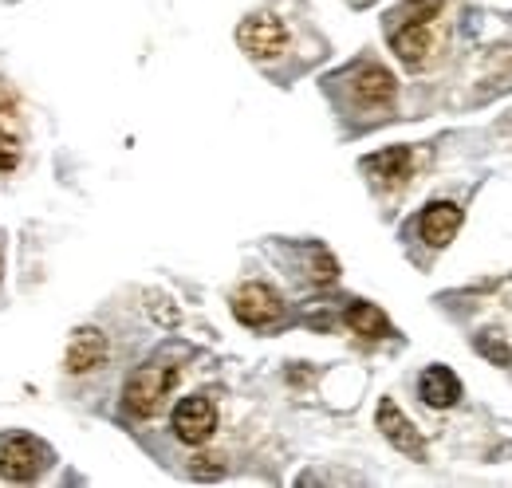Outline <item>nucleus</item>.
<instances>
[{"instance_id":"obj_1","label":"nucleus","mask_w":512,"mask_h":488,"mask_svg":"<svg viewBox=\"0 0 512 488\" xmlns=\"http://www.w3.org/2000/svg\"><path fill=\"white\" fill-rule=\"evenodd\" d=\"M174 386H178V370L174 366H142L127 378L123 402H127V410L134 418H154Z\"/></svg>"},{"instance_id":"obj_2","label":"nucleus","mask_w":512,"mask_h":488,"mask_svg":"<svg viewBox=\"0 0 512 488\" xmlns=\"http://www.w3.org/2000/svg\"><path fill=\"white\" fill-rule=\"evenodd\" d=\"M44 465H48V449H44L36 437L12 433V437L0 441V477H4V481L28 485V481H36V477L44 473Z\"/></svg>"},{"instance_id":"obj_3","label":"nucleus","mask_w":512,"mask_h":488,"mask_svg":"<svg viewBox=\"0 0 512 488\" xmlns=\"http://www.w3.org/2000/svg\"><path fill=\"white\" fill-rule=\"evenodd\" d=\"M237 44L253 56V60H272L288 48V28L276 16H249L237 28Z\"/></svg>"},{"instance_id":"obj_4","label":"nucleus","mask_w":512,"mask_h":488,"mask_svg":"<svg viewBox=\"0 0 512 488\" xmlns=\"http://www.w3.org/2000/svg\"><path fill=\"white\" fill-rule=\"evenodd\" d=\"M213 429H217V410H213L209 398L193 394V398H182V402L174 406V433H178V441H186V445H205V441L213 437Z\"/></svg>"},{"instance_id":"obj_5","label":"nucleus","mask_w":512,"mask_h":488,"mask_svg":"<svg viewBox=\"0 0 512 488\" xmlns=\"http://www.w3.org/2000/svg\"><path fill=\"white\" fill-rule=\"evenodd\" d=\"M233 315H237L245 327H272V323L284 315V304H280V296H276L268 284H245V288H237V296H233Z\"/></svg>"},{"instance_id":"obj_6","label":"nucleus","mask_w":512,"mask_h":488,"mask_svg":"<svg viewBox=\"0 0 512 488\" xmlns=\"http://www.w3.org/2000/svg\"><path fill=\"white\" fill-rule=\"evenodd\" d=\"M394 75L379 67V63H363L355 75H351V99L363 107V111H383L394 103Z\"/></svg>"},{"instance_id":"obj_7","label":"nucleus","mask_w":512,"mask_h":488,"mask_svg":"<svg viewBox=\"0 0 512 488\" xmlns=\"http://www.w3.org/2000/svg\"><path fill=\"white\" fill-rule=\"evenodd\" d=\"M379 429H383V437L394 445V449H402L406 457H414V461H422L426 457V445H422V437H418V429L410 426V418L386 398L383 406H379Z\"/></svg>"},{"instance_id":"obj_8","label":"nucleus","mask_w":512,"mask_h":488,"mask_svg":"<svg viewBox=\"0 0 512 488\" xmlns=\"http://www.w3.org/2000/svg\"><path fill=\"white\" fill-rule=\"evenodd\" d=\"M390 44H394L398 60L406 63V67H418V63L430 56V48H434V32H430L426 20H402L390 32Z\"/></svg>"},{"instance_id":"obj_9","label":"nucleus","mask_w":512,"mask_h":488,"mask_svg":"<svg viewBox=\"0 0 512 488\" xmlns=\"http://www.w3.org/2000/svg\"><path fill=\"white\" fill-rule=\"evenodd\" d=\"M418 229H422V241L430 244V248H446V244L457 237V229H461V209H457L453 201H434V205L422 213Z\"/></svg>"},{"instance_id":"obj_10","label":"nucleus","mask_w":512,"mask_h":488,"mask_svg":"<svg viewBox=\"0 0 512 488\" xmlns=\"http://www.w3.org/2000/svg\"><path fill=\"white\" fill-rule=\"evenodd\" d=\"M107 355H111V347H107L103 331L83 327V331H75V339H71V347H67V370H71V374H87V370L107 363Z\"/></svg>"},{"instance_id":"obj_11","label":"nucleus","mask_w":512,"mask_h":488,"mask_svg":"<svg viewBox=\"0 0 512 488\" xmlns=\"http://www.w3.org/2000/svg\"><path fill=\"white\" fill-rule=\"evenodd\" d=\"M363 166H367V174L379 185H402L410 178V170H414V154L406 146H390L383 154H371Z\"/></svg>"},{"instance_id":"obj_12","label":"nucleus","mask_w":512,"mask_h":488,"mask_svg":"<svg viewBox=\"0 0 512 488\" xmlns=\"http://www.w3.org/2000/svg\"><path fill=\"white\" fill-rule=\"evenodd\" d=\"M418 394H422L426 406L449 410V406L461 398V382H457V374H453L449 366H430V370L422 374V382H418Z\"/></svg>"},{"instance_id":"obj_13","label":"nucleus","mask_w":512,"mask_h":488,"mask_svg":"<svg viewBox=\"0 0 512 488\" xmlns=\"http://www.w3.org/2000/svg\"><path fill=\"white\" fill-rule=\"evenodd\" d=\"M347 327L367 335V339H383L390 335V319L375 304H351L347 307Z\"/></svg>"},{"instance_id":"obj_14","label":"nucleus","mask_w":512,"mask_h":488,"mask_svg":"<svg viewBox=\"0 0 512 488\" xmlns=\"http://www.w3.org/2000/svg\"><path fill=\"white\" fill-rule=\"evenodd\" d=\"M442 12V0H406L398 12H394V20H434Z\"/></svg>"},{"instance_id":"obj_15","label":"nucleus","mask_w":512,"mask_h":488,"mask_svg":"<svg viewBox=\"0 0 512 488\" xmlns=\"http://www.w3.org/2000/svg\"><path fill=\"white\" fill-rule=\"evenodd\" d=\"M477 347H481V355H485V359H493V363H501V366H509V363H512V351H509V347H505V343H493V339H481Z\"/></svg>"},{"instance_id":"obj_16","label":"nucleus","mask_w":512,"mask_h":488,"mask_svg":"<svg viewBox=\"0 0 512 488\" xmlns=\"http://www.w3.org/2000/svg\"><path fill=\"white\" fill-rule=\"evenodd\" d=\"M16 162H20V146H16V138L0 134V170H12Z\"/></svg>"},{"instance_id":"obj_17","label":"nucleus","mask_w":512,"mask_h":488,"mask_svg":"<svg viewBox=\"0 0 512 488\" xmlns=\"http://www.w3.org/2000/svg\"><path fill=\"white\" fill-rule=\"evenodd\" d=\"M335 272H339V268H335V260H331L327 252H320V256H316V272H312V276H316L320 284H327V280H335Z\"/></svg>"},{"instance_id":"obj_18","label":"nucleus","mask_w":512,"mask_h":488,"mask_svg":"<svg viewBox=\"0 0 512 488\" xmlns=\"http://www.w3.org/2000/svg\"><path fill=\"white\" fill-rule=\"evenodd\" d=\"M4 115H8V107H4V99H0V119H4Z\"/></svg>"},{"instance_id":"obj_19","label":"nucleus","mask_w":512,"mask_h":488,"mask_svg":"<svg viewBox=\"0 0 512 488\" xmlns=\"http://www.w3.org/2000/svg\"><path fill=\"white\" fill-rule=\"evenodd\" d=\"M0 272H4V264H0Z\"/></svg>"}]
</instances>
